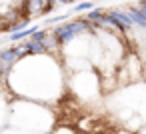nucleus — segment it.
<instances>
[{"mask_svg": "<svg viewBox=\"0 0 146 134\" xmlns=\"http://www.w3.org/2000/svg\"><path fill=\"white\" fill-rule=\"evenodd\" d=\"M50 6H52V0H24V2H22V16L24 18L40 16Z\"/></svg>", "mask_w": 146, "mask_h": 134, "instance_id": "f257e3e1", "label": "nucleus"}, {"mask_svg": "<svg viewBox=\"0 0 146 134\" xmlns=\"http://www.w3.org/2000/svg\"><path fill=\"white\" fill-rule=\"evenodd\" d=\"M54 134H76V132H74L72 128H68V126H62V128H56Z\"/></svg>", "mask_w": 146, "mask_h": 134, "instance_id": "f03ea898", "label": "nucleus"}, {"mask_svg": "<svg viewBox=\"0 0 146 134\" xmlns=\"http://www.w3.org/2000/svg\"><path fill=\"white\" fill-rule=\"evenodd\" d=\"M136 134H146V128H140V130H136Z\"/></svg>", "mask_w": 146, "mask_h": 134, "instance_id": "7ed1b4c3", "label": "nucleus"}]
</instances>
